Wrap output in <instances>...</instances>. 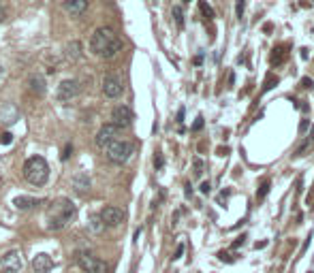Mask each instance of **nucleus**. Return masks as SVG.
Wrapping results in <instances>:
<instances>
[{"label":"nucleus","instance_id":"4","mask_svg":"<svg viewBox=\"0 0 314 273\" xmlns=\"http://www.w3.org/2000/svg\"><path fill=\"white\" fill-rule=\"evenodd\" d=\"M75 262L79 264V269L84 273H109V264L101 258H96L90 252H77Z\"/></svg>","mask_w":314,"mask_h":273},{"label":"nucleus","instance_id":"16","mask_svg":"<svg viewBox=\"0 0 314 273\" xmlns=\"http://www.w3.org/2000/svg\"><path fill=\"white\" fill-rule=\"evenodd\" d=\"M284 50H282V47H273V52H271V56H269V64H271V66H278V64H282L284 62Z\"/></svg>","mask_w":314,"mask_h":273},{"label":"nucleus","instance_id":"34","mask_svg":"<svg viewBox=\"0 0 314 273\" xmlns=\"http://www.w3.org/2000/svg\"><path fill=\"white\" fill-rule=\"evenodd\" d=\"M3 20H5V9L0 6V22H3Z\"/></svg>","mask_w":314,"mask_h":273},{"label":"nucleus","instance_id":"35","mask_svg":"<svg viewBox=\"0 0 314 273\" xmlns=\"http://www.w3.org/2000/svg\"><path fill=\"white\" fill-rule=\"evenodd\" d=\"M310 139L314 141V128H312V132H310Z\"/></svg>","mask_w":314,"mask_h":273},{"label":"nucleus","instance_id":"38","mask_svg":"<svg viewBox=\"0 0 314 273\" xmlns=\"http://www.w3.org/2000/svg\"><path fill=\"white\" fill-rule=\"evenodd\" d=\"M308 273H312V271H308Z\"/></svg>","mask_w":314,"mask_h":273},{"label":"nucleus","instance_id":"6","mask_svg":"<svg viewBox=\"0 0 314 273\" xmlns=\"http://www.w3.org/2000/svg\"><path fill=\"white\" fill-rule=\"evenodd\" d=\"M0 267L5 273H20L24 267V258L20 250H9L7 254L0 256Z\"/></svg>","mask_w":314,"mask_h":273},{"label":"nucleus","instance_id":"25","mask_svg":"<svg viewBox=\"0 0 314 273\" xmlns=\"http://www.w3.org/2000/svg\"><path fill=\"white\" fill-rule=\"evenodd\" d=\"M11 141H13V134H11V132H5V134H0V143H5V146H9Z\"/></svg>","mask_w":314,"mask_h":273},{"label":"nucleus","instance_id":"15","mask_svg":"<svg viewBox=\"0 0 314 273\" xmlns=\"http://www.w3.org/2000/svg\"><path fill=\"white\" fill-rule=\"evenodd\" d=\"M28 84H30V90L35 92V94H39V96L45 94V82H43L41 77H30Z\"/></svg>","mask_w":314,"mask_h":273},{"label":"nucleus","instance_id":"13","mask_svg":"<svg viewBox=\"0 0 314 273\" xmlns=\"http://www.w3.org/2000/svg\"><path fill=\"white\" fill-rule=\"evenodd\" d=\"M86 9H88V0H69V2H64V11L71 13L73 18H79Z\"/></svg>","mask_w":314,"mask_h":273},{"label":"nucleus","instance_id":"14","mask_svg":"<svg viewBox=\"0 0 314 273\" xmlns=\"http://www.w3.org/2000/svg\"><path fill=\"white\" fill-rule=\"evenodd\" d=\"M41 200L39 198H32V196H18L13 200V205L18 207V210H30V207H35V205H39Z\"/></svg>","mask_w":314,"mask_h":273},{"label":"nucleus","instance_id":"24","mask_svg":"<svg viewBox=\"0 0 314 273\" xmlns=\"http://www.w3.org/2000/svg\"><path fill=\"white\" fill-rule=\"evenodd\" d=\"M163 164H165L163 154H160V152H156V156H154V166H156V168H163Z\"/></svg>","mask_w":314,"mask_h":273},{"label":"nucleus","instance_id":"9","mask_svg":"<svg viewBox=\"0 0 314 273\" xmlns=\"http://www.w3.org/2000/svg\"><path fill=\"white\" fill-rule=\"evenodd\" d=\"M111 120H114V124H116L118 128L131 126V124H133V111H131V107L118 105L114 111H111Z\"/></svg>","mask_w":314,"mask_h":273},{"label":"nucleus","instance_id":"12","mask_svg":"<svg viewBox=\"0 0 314 273\" xmlns=\"http://www.w3.org/2000/svg\"><path fill=\"white\" fill-rule=\"evenodd\" d=\"M52 267H54V260L50 254H37L32 258V271L35 273H47L52 271Z\"/></svg>","mask_w":314,"mask_h":273},{"label":"nucleus","instance_id":"21","mask_svg":"<svg viewBox=\"0 0 314 273\" xmlns=\"http://www.w3.org/2000/svg\"><path fill=\"white\" fill-rule=\"evenodd\" d=\"M267 192H269V182H263L261 186H259V192H256V198H259V200H263V198H265V194H267Z\"/></svg>","mask_w":314,"mask_h":273},{"label":"nucleus","instance_id":"5","mask_svg":"<svg viewBox=\"0 0 314 273\" xmlns=\"http://www.w3.org/2000/svg\"><path fill=\"white\" fill-rule=\"evenodd\" d=\"M133 154V146L128 141H122V139H116L111 141L107 146V158L111 160V162L116 164H124L128 158H131Z\"/></svg>","mask_w":314,"mask_h":273},{"label":"nucleus","instance_id":"23","mask_svg":"<svg viewBox=\"0 0 314 273\" xmlns=\"http://www.w3.org/2000/svg\"><path fill=\"white\" fill-rule=\"evenodd\" d=\"M244 9H246V0H237V6H235V15H237V20L244 18Z\"/></svg>","mask_w":314,"mask_h":273},{"label":"nucleus","instance_id":"33","mask_svg":"<svg viewBox=\"0 0 314 273\" xmlns=\"http://www.w3.org/2000/svg\"><path fill=\"white\" fill-rule=\"evenodd\" d=\"M218 256H220V260H224V262H229V260H231V258H229V254H227V252H220Z\"/></svg>","mask_w":314,"mask_h":273},{"label":"nucleus","instance_id":"36","mask_svg":"<svg viewBox=\"0 0 314 273\" xmlns=\"http://www.w3.org/2000/svg\"><path fill=\"white\" fill-rule=\"evenodd\" d=\"M184 2H190V0H184Z\"/></svg>","mask_w":314,"mask_h":273},{"label":"nucleus","instance_id":"30","mask_svg":"<svg viewBox=\"0 0 314 273\" xmlns=\"http://www.w3.org/2000/svg\"><path fill=\"white\" fill-rule=\"evenodd\" d=\"M308 126H310V122H308V120H303V122L299 124V132H305V130H308Z\"/></svg>","mask_w":314,"mask_h":273},{"label":"nucleus","instance_id":"28","mask_svg":"<svg viewBox=\"0 0 314 273\" xmlns=\"http://www.w3.org/2000/svg\"><path fill=\"white\" fill-rule=\"evenodd\" d=\"M209 190H212L209 182H203V184H201V192H203V194H209Z\"/></svg>","mask_w":314,"mask_h":273},{"label":"nucleus","instance_id":"11","mask_svg":"<svg viewBox=\"0 0 314 273\" xmlns=\"http://www.w3.org/2000/svg\"><path fill=\"white\" fill-rule=\"evenodd\" d=\"M103 92H105V96H109V98H118V96L122 94V82H120L116 75H105Z\"/></svg>","mask_w":314,"mask_h":273},{"label":"nucleus","instance_id":"17","mask_svg":"<svg viewBox=\"0 0 314 273\" xmlns=\"http://www.w3.org/2000/svg\"><path fill=\"white\" fill-rule=\"evenodd\" d=\"M199 9H201V13H203V18L205 20H214L216 15H214V11H212V6H209L205 0H199Z\"/></svg>","mask_w":314,"mask_h":273},{"label":"nucleus","instance_id":"29","mask_svg":"<svg viewBox=\"0 0 314 273\" xmlns=\"http://www.w3.org/2000/svg\"><path fill=\"white\" fill-rule=\"evenodd\" d=\"M71 152H73V148H71V146H67V148H64V152H62V160H67Z\"/></svg>","mask_w":314,"mask_h":273},{"label":"nucleus","instance_id":"1","mask_svg":"<svg viewBox=\"0 0 314 273\" xmlns=\"http://www.w3.org/2000/svg\"><path fill=\"white\" fill-rule=\"evenodd\" d=\"M90 50L99 58H114V56L122 50V41L118 38V34L111 28H99L94 30V34L90 38Z\"/></svg>","mask_w":314,"mask_h":273},{"label":"nucleus","instance_id":"7","mask_svg":"<svg viewBox=\"0 0 314 273\" xmlns=\"http://www.w3.org/2000/svg\"><path fill=\"white\" fill-rule=\"evenodd\" d=\"M99 216H101V220H103L105 226H120V224L124 222V218H126V214L120 210V207H116V205H107Z\"/></svg>","mask_w":314,"mask_h":273},{"label":"nucleus","instance_id":"2","mask_svg":"<svg viewBox=\"0 0 314 273\" xmlns=\"http://www.w3.org/2000/svg\"><path fill=\"white\" fill-rule=\"evenodd\" d=\"M75 205H73V200H69V198H58V200H54V203L50 205V210H47V228L50 230H60L64 228L67 224L75 218Z\"/></svg>","mask_w":314,"mask_h":273},{"label":"nucleus","instance_id":"22","mask_svg":"<svg viewBox=\"0 0 314 273\" xmlns=\"http://www.w3.org/2000/svg\"><path fill=\"white\" fill-rule=\"evenodd\" d=\"M173 18L178 22V26H184V13H182V6H173Z\"/></svg>","mask_w":314,"mask_h":273},{"label":"nucleus","instance_id":"26","mask_svg":"<svg viewBox=\"0 0 314 273\" xmlns=\"http://www.w3.org/2000/svg\"><path fill=\"white\" fill-rule=\"evenodd\" d=\"M301 86L305 88V90H312V86H314V82H312V79H310V77H303V79H301Z\"/></svg>","mask_w":314,"mask_h":273},{"label":"nucleus","instance_id":"27","mask_svg":"<svg viewBox=\"0 0 314 273\" xmlns=\"http://www.w3.org/2000/svg\"><path fill=\"white\" fill-rule=\"evenodd\" d=\"M201 128H203V118L199 116V118L195 120V124H192V130H201Z\"/></svg>","mask_w":314,"mask_h":273},{"label":"nucleus","instance_id":"37","mask_svg":"<svg viewBox=\"0 0 314 273\" xmlns=\"http://www.w3.org/2000/svg\"><path fill=\"white\" fill-rule=\"evenodd\" d=\"M0 73H3V66H0Z\"/></svg>","mask_w":314,"mask_h":273},{"label":"nucleus","instance_id":"32","mask_svg":"<svg viewBox=\"0 0 314 273\" xmlns=\"http://www.w3.org/2000/svg\"><path fill=\"white\" fill-rule=\"evenodd\" d=\"M182 254H184V246H178V250H175V256H173V258H180Z\"/></svg>","mask_w":314,"mask_h":273},{"label":"nucleus","instance_id":"20","mask_svg":"<svg viewBox=\"0 0 314 273\" xmlns=\"http://www.w3.org/2000/svg\"><path fill=\"white\" fill-rule=\"evenodd\" d=\"M75 186H77V190H79V192H84L88 186H90V180H88L86 175H79V178L75 180Z\"/></svg>","mask_w":314,"mask_h":273},{"label":"nucleus","instance_id":"10","mask_svg":"<svg viewBox=\"0 0 314 273\" xmlns=\"http://www.w3.org/2000/svg\"><path fill=\"white\" fill-rule=\"evenodd\" d=\"M77 94H79V82H75V79H67V82H62L58 88V100L60 102H69L71 98H75Z\"/></svg>","mask_w":314,"mask_h":273},{"label":"nucleus","instance_id":"3","mask_svg":"<svg viewBox=\"0 0 314 273\" xmlns=\"http://www.w3.org/2000/svg\"><path fill=\"white\" fill-rule=\"evenodd\" d=\"M24 178H26L28 184L32 186H43L50 178V166H47L43 156H32L26 160L24 164Z\"/></svg>","mask_w":314,"mask_h":273},{"label":"nucleus","instance_id":"8","mask_svg":"<svg viewBox=\"0 0 314 273\" xmlns=\"http://www.w3.org/2000/svg\"><path fill=\"white\" fill-rule=\"evenodd\" d=\"M118 132H120V128L116 126V124H105L101 130H99V134H96V139H94V143L99 148H107L111 141H116L118 139Z\"/></svg>","mask_w":314,"mask_h":273},{"label":"nucleus","instance_id":"31","mask_svg":"<svg viewBox=\"0 0 314 273\" xmlns=\"http://www.w3.org/2000/svg\"><path fill=\"white\" fill-rule=\"evenodd\" d=\"M244 242H246V237H244V235H241V237H237V242L233 244V248H239V246H244Z\"/></svg>","mask_w":314,"mask_h":273},{"label":"nucleus","instance_id":"19","mask_svg":"<svg viewBox=\"0 0 314 273\" xmlns=\"http://www.w3.org/2000/svg\"><path fill=\"white\" fill-rule=\"evenodd\" d=\"M278 82H280V79H278L276 75H267V77H265V86H263V90H265V92H267V90H273V88L278 86Z\"/></svg>","mask_w":314,"mask_h":273},{"label":"nucleus","instance_id":"18","mask_svg":"<svg viewBox=\"0 0 314 273\" xmlns=\"http://www.w3.org/2000/svg\"><path fill=\"white\" fill-rule=\"evenodd\" d=\"M90 228H92L94 232H101V230L105 228V224H103V220H101V216H92V218H90Z\"/></svg>","mask_w":314,"mask_h":273}]
</instances>
